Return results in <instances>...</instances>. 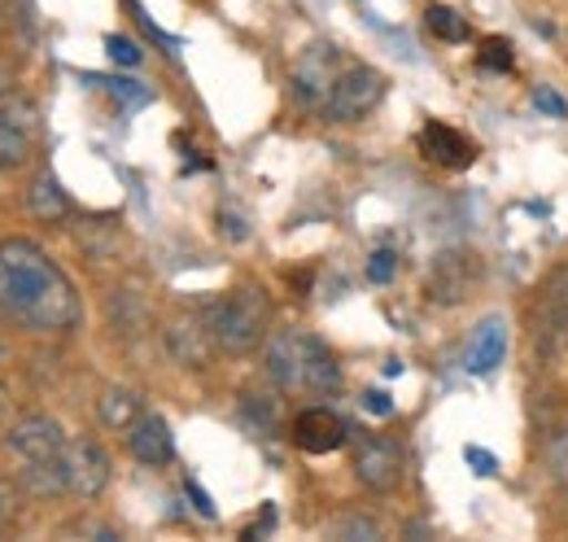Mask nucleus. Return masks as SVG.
Instances as JSON below:
<instances>
[{
	"instance_id": "10",
	"label": "nucleus",
	"mask_w": 568,
	"mask_h": 542,
	"mask_svg": "<svg viewBox=\"0 0 568 542\" xmlns=\"http://www.w3.org/2000/svg\"><path fill=\"white\" fill-rule=\"evenodd\" d=\"M62 460H67V476H71V494H79V499H97L110 485V455L101 442L74 438V442H67Z\"/></svg>"
},
{
	"instance_id": "6",
	"label": "nucleus",
	"mask_w": 568,
	"mask_h": 542,
	"mask_svg": "<svg viewBox=\"0 0 568 542\" xmlns=\"http://www.w3.org/2000/svg\"><path fill=\"white\" fill-rule=\"evenodd\" d=\"M40 140V110L27 97H0V171H18L31 162Z\"/></svg>"
},
{
	"instance_id": "16",
	"label": "nucleus",
	"mask_w": 568,
	"mask_h": 542,
	"mask_svg": "<svg viewBox=\"0 0 568 542\" xmlns=\"http://www.w3.org/2000/svg\"><path fill=\"white\" fill-rule=\"evenodd\" d=\"M503 359H507V324H503V315H490V320L477 324V333L468 341L464 368H468L473 377H490Z\"/></svg>"
},
{
	"instance_id": "12",
	"label": "nucleus",
	"mask_w": 568,
	"mask_h": 542,
	"mask_svg": "<svg viewBox=\"0 0 568 542\" xmlns=\"http://www.w3.org/2000/svg\"><path fill=\"white\" fill-rule=\"evenodd\" d=\"M4 446L13 455H22V460H49V455L67 451V433H62V424L53 415H27L4 433Z\"/></svg>"
},
{
	"instance_id": "21",
	"label": "nucleus",
	"mask_w": 568,
	"mask_h": 542,
	"mask_svg": "<svg viewBox=\"0 0 568 542\" xmlns=\"http://www.w3.org/2000/svg\"><path fill=\"white\" fill-rule=\"evenodd\" d=\"M241 415L254 433H276V420H281V403L272 394H245L241 399Z\"/></svg>"
},
{
	"instance_id": "14",
	"label": "nucleus",
	"mask_w": 568,
	"mask_h": 542,
	"mask_svg": "<svg viewBox=\"0 0 568 542\" xmlns=\"http://www.w3.org/2000/svg\"><path fill=\"white\" fill-rule=\"evenodd\" d=\"M166 350H171L184 368H206L211 354L219 350L211 338V329H206V315H180V320H171V329H166Z\"/></svg>"
},
{
	"instance_id": "15",
	"label": "nucleus",
	"mask_w": 568,
	"mask_h": 542,
	"mask_svg": "<svg viewBox=\"0 0 568 542\" xmlns=\"http://www.w3.org/2000/svg\"><path fill=\"white\" fill-rule=\"evenodd\" d=\"M128 446H132V455H136L141 464H149V469L171 464V455H175L171 424H166L162 415H136V424L128 429Z\"/></svg>"
},
{
	"instance_id": "4",
	"label": "nucleus",
	"mask_w": 568,
	"mask_h": 542,
	"mask_svg": "<svg viewBox=\"0 0 568 542\" xmlns=\"http://www.w3.org/2000/svg\"><path fill=\"white\" fill-rule=\"evenodd\" d=\"M381 101H385V74L376 67L346 62V70L337 74V83L328 92V101L320 106V114L328 123H363Z\"/></svg>"
},
{
	"instance_id": "32",
	"label": "nucleus",
	"mask_w": 568,
	"mask_h": 542,
	"mask_svg": "<svg viewBox=\"0 0 568 542\" xmlns=\"http://www.w3.org/2000/svg\"><path fill=\"white\" fill-rule=\"evenodd\" d=\"M9 516H13V490H9L4 481H0V525H4Z\"/></svg>"
},
{
	"instance_id": "25",
	"label": "nucleus",
	"mask_w": 568,
	"mask_h": 542,
	"mask_svg": "<svg viewBox=\"0 0 568 542\" xmlns=\"http://www.w3.org/2000/svg\"><path fill=\"white\" fill-rule=\"evenodd\" d=\"M534 106L551 119H568V101L551 88V83H534Z\"/></svg>"
},
{
	"instance_id": "13",
	"label": "nucleus",
	"mask_w": 568,
	"mask_h": 542,
	"mask_svg": "<svg viewBox=\"0 0 568 542\" xmlns=\"http://www.w3.org/2000/svg\"><path fill=\"white\" fill-rule=\"evenodd\" d=\"M416 144H420V153L433 167H446V171H464V167L477 162V144L459 128H450V123H425Z\"/></svg>"
},
{
	"instance_id": "30",
	"label": "nucleus",
	"mask_w": 568,
	"mask_h": 542,
	"mask_svg": "<svg viewBox=\"0 0 568 542\" xmlns=\"http://www.w3.org/2000/svg\"><path fill=\"white\" fill-rule=\"evenodd\" d=\"M184 490H189V499H193V508H197V512H202L206 521H214V516H219V512H214V503H211V494H206V490H202L197 481H184Z\"/></svg>"
},
{
	"instance_id": "24",
	"label": "nucleus",
	"mask_w": 568,
	"mask_h": 542,
	"mask_svg": "<svg viewBox=\"0 0 568 542\" xmlns=\"http://www.w3.org/2000/svg\"><path fill=\"white\" fill-rule=\"evenodd\" d=\"M398 275V254L394 250H376L372 259H367V280L372 284H389Z\"/></svg>"
},
{
	"instance_id": "3",
	"label": "nucleus",
	"mask_w": 568,
	"mask_h": 542,
	"mask_svg": "<svg viewBox=\"0 0 568 542\" xmlns=\"http://www.w3.org/2000/svg\"><path fill=\"white\" fill-rule=\"evenodd\" d=\"M206 329L223 354H250L258 350L272 329V298L263 284H236L219 302L206 307Z\"/></svg>"
},
{
	"instance_id": "7",
	"label": "nucleus",
	"mask_w": 568,
	"mask_h": 542,
	"mask_svg": "<svg viewBox=\"0 0 568 542\" xmlns=\"http://www.w3.org/2000/svg\"><path fill=\"white\" fill-rule=\"evenodd\" d=\"M342 70H346V53L337 44H311L297 58V67H293V97L302 106H315L320 110L328 101V92H333V83H337Z\"/></svg>"
},
{
	"instance_id": "20",
	"label": "nucleus",
	"mask_w": 568,
	"mask_h": 542,
	"mask_svg": "<svg viewBox=\"0 0 568 542\" xmlns=\"http://www.w3.org/2000/svg\"><path fill=\"white\" fill-rule=\"evenodd\" d=\"M425 22H428V31H433L437 40H446V44H468V40H473L468 18H464V13H455L450 4H428Z\"/></svg>"
},
{
	"instance_id": "11",
	"label": "nucleus",
	"mask_w": 568,
	"mask_h": 542,
	"mask_svg": "<svg viewBox=\"0 0 568 542\" xmlns=\"http://www.w3.org/2000/svg\"><path fill=\"white\" fill-rule=\"evenodd\" d=\"M568 338V268H560L547 284H542V298H538V320H534V345L538 354L556 350Z\"/></svg>"
},
{
	"instance_id": "23",
	"label": "nucleus",
	"mask_w": 568,
	"mask_h": 542,
	"mask_svg": "<svg viewBox=\"0 0 568 542\" xmlns=\"http://www.w3.org/2000/svg\"><path fill=\"white\" fill-rule=\"evenodd\" d=\"M105 53H110V62H119V67H141V44L128 40V36H105Z\"/></svg>"
},
{
	"instance_id": "5",
	"label": "nucleus",
	"mask_w": 568,
	"mask_h": 542,
	"mask_svg": "<svg viewBox=\"0 0 568 542\" xmlns=\"http://www.w3.org/2000/svg\"><path fill=\"white\" fill-rule=\"evenodd\" d=\"M481 284V254L473 250H442L428 268L425 293L433 307H459Z\"/></svg>"
},
{
	"instance_id": "9",
	"label": "nucleus",
	"mask_w": 568,
	"mask_h": 542,
	"mask_svg": "<svg viewBox=\"0 0 568 542\" xmlns=\"http://www.w3.org/2000/svg\"><path fill=\"white\" fill-rule=\"evenodd\" d=\"M403 469H407V460H403V446H398L394 438H363V442H358L355 476L367 490H376V494L394 490V485L403 481Z\"/></svg>"
},
{
	"instance_id": "18",
	"label": "nucleus",
	"mask_w": 568,
	"mask_h": 542,
	"mask_svg": "<svg viewBox=\"0 0 568 542\" xmlns=\"http://www.w3.org/2000/svg\"><path fill=\"white\" fill-rule=\"evenodd\" d=\"M22 490H27V494H36V499H53V494L71 490L67 460H62V455H49V460H27V469H22Z\"/></svg>"
},
{
	"instance_id": "2",
	"label": "nucleus",
	"mask_w": 568,
	"mask_h": 542,
	"mask_svg": "<svg viewBox=\"0 0 568 542\" xmlns=\"http://www.w3.org/2000/svg\"><path fill=\"white\" fill-rule=\"evenodd\" d=\"M267 377L284 394H333L342 390V363L337 354L302 329H281L267 341Z\"/></svg>"
},
{
	"instance_id": "1",
	"label": "nucleus",
	"mask_w": 568,
	"mask_h": 542,
	"mask_svg": "<svg viewBox=\"0 0 568 542\" xmlns=\"http://www.w3.org/2000/svg\"><path fill=\"white\" fill-rule=\"evenodd\" d=\"M0 324L27 333H67L79 324V293L36 241H0Z\"/></svg>"
},
{
	"instance_id": "8",
	"label": "nucleus",
	"mask_w": 568,
	"mask_h": 542,
	"mask_svg": "<svg viewBox=\"0 0 568 542\" xmlns=\"http://www.w3.org/2000/svg\"><path fill=\"white\" fill-rule=\"evenodd\" d=\"M288 438H293V446L306 451V455H328V451H342V446H346L351 429H346V420H342L337 411H328V406H306V411L293 415Z\"/></svg>"
},
{
	"instance_id": "33",
	"label": "nucleus",
	"mask_w": 568,
	"mask_h": 542,
	"mask_svg": "<svg viewBox=\"0 0 568 542\" xmlns=\"http://www.w3.org/2000/svg\"><path fill=\"white\" fill-rule=\"evenodd\" d=\"M4 92H9V70L0 67V97H4Z\"/></svg>"
},
{
	"instance_id": "27",
	"label": "nucleus",
	"mask_w": 568,
	"mask_h": 542,
	"mask_svg": "<svg viewBox=\"0 0 568 542\" xmlns=\"http://www.w3.org/2000/svg\"><path fill=\"white\" fill-rule=\"evenodd\" d=\"M551 473L568 490V424L551 438Z\"/></svg>"
},
{
	"instance_id": "22",
	"label": "nucleus",
	"mask_w": 568,
	"mask_h": 542,
	"mask_svg": "<svg viewBox=\"0 0 568 542\" xmlns=\"http://www.w3.org/2000/svg\"><path fill=\"white\" fill-rule=\"evenodd\" d=\"M477 62H481L486 70H511V67H516V58H511V44H507L503 36H490V40L481 44Z\"/></svg>"
},
{
	"instance_id": "17",
	"label": "nucleus",
	"mask_w": 568,
	"mask_h": 542,
	"mask_svg": "<svg viewBox=\"0 0 568 542\" xmlns=\"http://www.w3.org/2000/svg\"><path fill=\"white\" fill-rule=\"evenodd\" d=\"M27 210H31L40 223H67V219H71V198H67V189L58 184V175L40 171V175L31 180V189H27Z\"/></svg>"
},
{
	"instance_id": "28",
	"label": "nucleus",
	"mask_w": 568,
	"mask_h": 542,
	"mask_svg": "<svg viewBox=\"0 0 568 542\" xmlns=\"http://www.w3.org/2000/svg\"><path fill=\"white\" fill-rule=\"evenodd\" d=\"M464 460L473 464V473H477V476H495L498 473V460L490 455V451H481V446H468V451H464Z\"/></svg>"
},
{
	"instance_id": "29",
	"label": "nucleus",
	"mask_w": 568,
	"mask_h": 542,
	"mask_svg": "<svg viewBox=\"0 0 568 542\" xmlns=\"http://www.w3.org/2000/svg\"><path fill=\"white\" fill-rule=\"evenodd\" d=\"M219 232H223L227 241H245V237H250L245 219H241V214H232V210H219Z\"/></svg>"
},
{
	"instance_id": "19",
	"label": "nucleus",
	"mask_w": 568,
	"mask_h": 542,
	"mask_svg": "<svg viewBox=\"0 0 568 542\" xmlns=\"http://www.w3.org/2000/svg\"><path fill=\"white\" fill-rule=\"evenodd\" d=\"M136 415H141L136 390H128V385H110V390L101 394V424H110V429H132Z\"/></svg>"
},
{
	"instance_id": "31",
	"label": "nucleus",
	"mask_w": 568,
	"mask_h": 542,
	"mask_svg": "<svg viewBox=\"0 0 568 542\" xmlns=\"http://www.w3.org/2000/svg\"><path fill=\"white\" fill-rule=\"evenodd\" d=\"M358 403H363V411H372V415H389V411H394V403H389L385 390H367Z\"/></svg>"
},
{
	"instance_id": "26",
	"label": "nucleus",
	"mask_w": 568,
	"mask_h": 542,
	"mask_svg": "<svg viewBox=\"0 0 568 542\" xmlns=\"http://www.w3.org/2000/svg\"><path fill=\"white\" fill-rule=\"evenodd\" d=\"M337 539H381V525L372 516H346L337 521Z\"/></svg>"
}]
</instances>
